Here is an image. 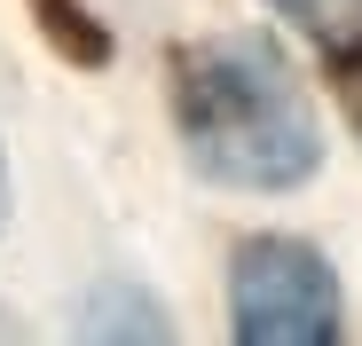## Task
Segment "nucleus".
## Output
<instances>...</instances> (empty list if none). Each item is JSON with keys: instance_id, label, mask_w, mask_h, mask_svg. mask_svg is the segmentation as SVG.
Here are the masks:
<instances>
[{"instance_id": "nucleus-1", "label": "nucleus", "mask_w": 362, "mask_h": 346, "mask_svg": "<svg viewBox=\"0 0 362 346\" xmlns=\"http://www.w3.org/2000/svg\"><path fill=\"white\" fill-rule=\"evenodd\" d=\"M173 119H181V142H189V165L221 189L268 197L323 165V126L299 95L291 64L252 32H228V40H205L181 55Z\"/></svg>"}, {"instance_id": "nucleus-2", "label": "nucleus", "mask_w": 362, "mask_h": 346, "mask_svg": "<svg viewBox=\"0 0 362 346\" xmlns=\"http://www.w3.org/2000/svg\"><path fill=\"white\" fill-rule=\"evenodd\" d=\"M228 315H236L245 346H331L339 338V275L308 244L260 237L228 268Z\"/></svg>"}, {"instance_id": "nucleus-3", "label": "nucleus", "mask_w": 362, "mask_h": 346, "mask_svg": "<svg viewBox=\"0 0 362 346\" xmlns=\"http://www.w3.org/2000/svg\"><path fill=\"white\" fill-rule=\"evenodd\" d=\"M276 16H291L308 40H323L339 55L362 47V0H276Z\"/></svg>"}, {"instance_id": "nucleus-4", "label": "nucleus", "mask_w": 362, "mask_h": 346, "mask_svg": "<svg viewBox=\"0 0 362 346\" xmlns=\"http://www.w3.org/2000/svg\"><path fill=\"white\" fill-rule=\"evenodd\" d=\"M32 16H40L55 40H64V47L79 55V64H103V55H110V40H103V32H95V24L71 8V0H32Z\"/></svg>"}, {"instance_id": "nucleus-5", "label": "nucleus", "mask_w": 362, "mask_h": 346, "mask_svg": "<svg viewBox=\"0 0 362 346\" xmlns=\"http://www.w3.org/2000/svg\"><path fill=\"white\" fill-rule=\"evenodd\" d=\"M346 102H354V119H362V47L346 55Z\"/></svg>"}, {"instance_id": "nucleus-6", "label": "nucleus", "mask_w": 362, "mask_h": 346, "mask_svg": "<svg viewBox=\"0 0 362 346\" xmlns=\"http://www.w3.org/2000/svg\"><path fill=\"white\" fill-rule=\"evenodd\" d=\"M0 220H8V165H0Z\"/></svg>"}]
</instances>
